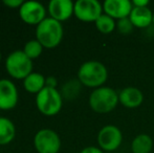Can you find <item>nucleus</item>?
Returning a JSON list of instances; mask_svg holds the SVG:
<instances>
[{"mask_svg":"<svg viewBox=\"0 0 154 153\" xmlns=\"http://www.w3.org/2000/svg\"><path fill=\"white\" fill-rule=\"evenodd\" d=\"M132 8L133 4L130 0H106L103 3L104 14L116 21L129 17Z\"/></svg>","mask_w":154,"mask_h":153,"instance_id":"nucleus-11","label":"nucleus"},{"mask_svg":"<svg viewBox=\"0 0 154 153\" xmlns=\"http://www.w3.org/2000/svg\"><path fill=\"white\" fill-rule=\"evenodd\" d=\"M82 84L81 82L78 79H72L67 81L61 88V96L63 98V100H67V101H72L77 98L78 96L81 92V88H82Z\"/></svg>","mask_w":154,"mask_h":153,"instance_id":"nucleus-18","label":"nucleus"},{"mask_svg":"<svg viewBox=\"0 0 154 153\" xmlns=\"http://www.w3.org/2000/svg\"><path fill=\"white\" fill-rule=\"evenodd\" d=\"M103 13V4L97 0H78L75 2L73 15L80 21L95 22Z\"/></svg>","mask_w":154,"mask_h":153,"instance_id":"nucleus-8","label":"nucleus"},{"mask_svg":"<svg viewBox=\"0 0 154 153\" xmlns=\"http://www.w3.org/2000/svg\"><path fill=\"white\" fill-rule=\"evenodd\" d=\"M62 105L63 98L58 89L44 87L36 94V106L44 115L53 116L58 115L62 109Z\"/></svg>","mask_w":154,"mask_h":153,"instance_id":"nucleus-4","label":"nucleus"},{"mask_svg":"<svg viewBox=\"0 0 154 153\" xmlns=\"http://www.w3.org/2000/svg\"><path fill=\"white\" fill-rule=\"evenodd\" d=\"M57 86H58V80L56 77L49 76V77L45 78V87L55 88V89H57Z\"/></svg>","mask_w":154,"mask_h":153,"instance_id":"nucleus-23","label":"nucleus"},{"mask_svg":"<svg viewBox=\"0 0 154 153\" xmlns=\"http://www.w3.org/2000/svg\"><path fill=\"white\" fill-rule=\"evenodd\" d=\"M153 25H154V13H153Z\"/></svg>","mask_w":154,"mask_h":153,"instance_id":"nucleus-26","label":"nucleus"},{"mask_svg":"<svg viewBox=\"0 0 154 153\" xmlns=\"http://www.w3.org/2000/svg\"><path fill=\"white\" fill-rule=\"evenodd\" d=\"M23 86L27 92L38 94L45 87V78L42 74L32 72L23 80Z\"/></svg>","mask_w":154,"mask_h":153,"instance_id":"nucleus-16","label":"nucleus"},{"mask_svg":"<svg viewBox=\"0 0 154 153\" xmlns=\"http://www.w3.org/2000/svg\"><path fill=\"white\" fill-rule=\"evenodd\" d=\"M42 51H43V46L37 39L27 41L26 44L24 45V48H23V53L31 60L37 59L38 57H40Z\"/></svg>","mask_w":154,"mask_h":153,"instance_id":"nucleus-20","label":"nucleus"},{"mask_svg":"<svg viewBox=\"0 0 154 153\" xmlns=\"http://www.w3.org/2000/svg\"><path fill=\"white\" fill-rule=\"evenodd\" d=\"M22 0H3V4L11 8H20V6L23 4Z\"/></svg>","mask_w":154,"mask_h":153,"instance_id":"nucleus-22","label":"nucleus"},{"mask_svg":"<svg viewBox=\"0 0 154 153\" xmlns=\"http://www.w3.org/2000/svg\"><path fill=\"white\" fill-rule=\"evenodd\" d=\"M16 136V127L8 118L0 116V146L8 145Z\"/></svg>","mask_w":154,"mask_h":153,"instance_id":"nucleus-15","label":"nucleus"},{"mask_svg":"<svg viewBox=\"0 0 154 153\" xmlns=\"http://www.w3.org/2000/svg\"><path fill=\"white\" fill-rule=\"evenodd\" d=\"M75 3L71 0H51L48 3L49 17L62 22L66 21L73 15Z\"/></svg>","mask_w":154,"mask_h":153,"instance_id":"nucleus-12","label":"nucleus"},{"mask_svg":"<svg viewBox=\"0 0 154 153\" xmlns=\"http://www.w3.org/2000/svg\"><path fill=\"white\" fill-rule=\"evenodd\" d=\"M1 57L2 56H1V53H0V61H1Z\"/></svg>","mask_w":154,"mask_h":153,"instance_id":"nucleus-27","label":"nucleus"},{"mask_svg":"<svg viewBox=\"0 0 154 153\" xmlns=\"http://www.w3.org/2000/svg\"><path fill=\"white\" fill-rule=\"evenodd\" d=\"M122 143L123 133L116 125H106L97 133V144L103 151H116Z\"/></svg>","mask_w":154,"mask_h":153,"instance_id":"nucleus-7","label":"nucleus"},{"mask_svg":"<svg viewBox=\"0 0 154 153\" xmlns=\"http://www.w3.org/2000/svg\"><path fill=\"white\" fill-rule=\"evenodd\" d=\"M119 100L124 107L133 109L143 104L144 94L136 87H126L119 92Z\"/></svg>","mask_w":154,"mask_h":153,"instance_id":"nucleus-13","label":"nucleus"},{"mask_svg":"<svg viewBox=\"0 0 154 153\" xmlns=\"http://www.w3.org/2000/svg\"><path fill=\"white\" fill-rule=\"evenodd\" d=\"M129 19L136 29H146L153 24V13L150 8L133 6L129 15Z\"/></svg>","mask_w":154,"mask_h":153,"instance_id":"nucleus-14","label":"nucleus"},{"mask_svg":"<svg viewBox=\"0 0 154 153\" xmlns=\"http://www.w3.org/2000/svg\"><path fill=\"white\" fill-rule=\"evenodd\" d=\"M133 29L134 26L132 24L131 20L129 19V17L116 21V31L122 35H130L133 32Z\"/></svg>","mask_w":154,"mask_h":153,"instance_id":"nucleus-21","label":"nucleus"},{"mask_svg":"<svg viewBox=\"0 0 154 153\" xmlns=\"http://www.w3.org/2000/svg\"><path fill=\"white\" fill-rule=\"evenodd\" d=\"M132 4L136 8H147L149 5V1L148 0H133Z\"/></svg>","mask_w":154,"mask_h":153,"instance_id":"nucleus-25","label":"nucleus"},{"mask_svg":"<svg viewBox=\"0 0 154 153\" xmlns=\"http://www.w3.org/2000/svg\"><path fill=\"white\" fill-rule=\"evenodd\" d=\"M80 153H104V151L100 147L89 146V147H86L84 149H82V151Z\"/></svg>","mask_w":154,"mask_h":153,"instance_id":"nucleus-24","label":"nucleus"},{"mask_svg":"<svg viewBox=\"0 0 154 153\" xmlns=\"http://www.w3.org/2000/svg\"><path fill=\"white\" fill-rule=\"evenodd\" d=\"M120 103L119 92L108 86H102L93 91L89 96V106L97 113H109L116 108Z\"/></svg>","mask_w":154,"mask_h":153,"instance_id":"nucleus-2","label":"nucleus"},{"mask_svg":"<svg viewBox=\"0 0 154 153\" xmlns=\"http://www.w3.org/2000/svg\"><path fill=\"white\" fill-rule=\"evenodd\" d=\"M34 145L38 153H58L61 149V139L56 131L44 128L35 134Z\"/></svg>","mask_w":154,"mask_h":153,"instance_id":"nucleus-6","label":"nucleus"},{"mask_svg":"<svg viewBox=\"0 0 154 153\" xmlns=\"http://www.w3.org/2000/svg\"><path fill=\"white\" fill-rule=\"evenodd\" d=\"M19 17L27 24L38 25L46 18V8L38 1H24L19 8Z\"/></svg>","mask_w":154,"mask_h":153,"instance_id":"nucleus-9","label":"nucleus"},{"mask_svg":"<svg viewBox=\"0 0 154 153\" xmlns=\"http://www.w3.org/2000/svg\"><path fill=\"white\" fill-rule=\"evenodd\" d=\"M63 34L64 31L61 22L51 17H46L36 27V39L46 48L58 46L63 39Z\"/></svg>","mask_w":154,"mask_h":153,"instance_id":"nucleus-3","label":"nucleus"},{"mask_svg":"<svg viewBox=\"0 0 154 153\" xmlns=\"http://www.w3.org/2000/svg\"><path fill=\"white\" fill-rule=\"evenodd\" d=\"M5 68L12 78L16 80H24L32 72V60L29 59L23 50H15L6 58Z\"/></svg>","mask_w":154,"mask_h":153,"instance_id":"nucleus-5","label":"nucleus"},{"mask_svg":"<svg viewBox=\"0 0 154 153\" xmlns=\"http://www.w3.org/2000/svg\"><path fill=\"white\" fill-rule=\"evenodd\" d=\"M19 94L17 87L11 80H0V110H11L18 103Z\"/></svg>","mask_w":154,"mask_h":153,"instance_id":"nucleus-10","label":"nucleus"},{"mask_svg":"<svg viewBox=\"0 0 154 153\" xmlns=\"http://www.w3.org/2000/svg\"><path fill=\"white\" fill-rule=\"evenodd\" d=\"M95 27L101 34L104 35H108V34H111L114 29H116V21L113 18H111L108 15L104 14L97 19L94 22Z\"/></svg>","mask_w":154,"mask_h":153,"instance_id":"nucleus-19","label":"nucleus"},{"mask_svg":"<svg viewBox=\"0 0 154 153\" xmlns=\"http://www.w3.org/2000/svg\"><path fill=\"white\" fill-rule=\"evenodd\" d=\"M153 149L152 137L146 133L136 135L131 143L132 153H151Z\"/></svg>","mask_w":154,"mask_h":153,"instance_id":"nucleus-17","label":"nucleus"},{"mask_svg":"<svg viewBox=\"0 0 154 153\" xmlns=\"http://www.w3.org/2000/svg\"><path fill=\"white\" fill-rule=\"evenodd\" d=\"M108 79V70L99 61L84 62L78 70V80L86 87L97 89L104 86Z\"/></svg>","mask_w":154,"mask_h":153,"instance_id":"nucleus-1","label":"nucleus"}]
</instances>
